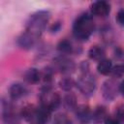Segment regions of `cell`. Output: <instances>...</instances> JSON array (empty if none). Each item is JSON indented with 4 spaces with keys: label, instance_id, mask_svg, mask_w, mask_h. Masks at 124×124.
Masks as SVG:
<instances>
[{
    "label": "cell",
    "instance_id": "d6986e66",
    "mask_svg": "<svg viewBox=\"0 0 124 124\" xmlns=\"http://www.w3.org/2000/svg\"><path fill=\"white\" fill-rule=\"evenodd\" d=\"M108 114H107V111H106V108L104 107H98L93 114H92V118L94 120H96L97 122H101V121H105V119L107 118Z\"/></svg>",
    "mask_w": 124,
    "mask_h": 124
},
{
    "label": "cell",
    "instance_id": "5b68a950",
    "mask_svg": "<svg viewBox=\"0 0 124 124\" xmlns=\"http://www.w3.org/2000/svg\"><path fill=\"white\" fill-rule=\"evenodd\" d=\"M118 91H119V86H117L116 82L113 79H108L103 83L102 93H103V97L106 100L112 101L117 96Z\"/></svg>",
    "mask_w": 124,
    "mask_h": 124
},
{
    "label": "cell",
    "instance_id": "d4e9b609",
    "mask_svg": "<svg viewBox=\"0 0 124 124\" xmlns=\"http://www.w3.org/2000/svg\"><path fill=\"white\" fill-rule=\"evenodd\" d=\"M116 21H117L120 25L124 26V9L120 10V11L117 13V15H116Z\"/></svg>",
    "mask_w": 124,
    "mask_h": 124
},
{
    "label": "cell",
    "instance_id": "7c38bea8",
    "mask_svg": "<svg viewBox=\"0 0 124 124\" xmlns=\"http://www.w3.org/2000/svg\"><path fill=\"white\" fill-rule=\"evenodd\" d=\"M36 37L30 35L29 33L25 32L21 37L18 38V45L23 48H31L35 44Z\"/></svg>",
    "mask_w": 124,
    "mask_h": 124
},
{
    "label": "cell",
    "instance_id": "cb8c5ba5",
    "mask_svg": "<svg viewBox=\"0 0 124 124\" xmlns=\"http://www.w3.org/2000/svg\"><path fill=\"white\" fill-rule=\"evenodd\" d=\"M112 75L116 78H119L123 73H124V67H121V66H116L114 69H112L111 71Z\"/></svg>",
    "mask_w": 124,
    "mask_h": 124
},
{
    "label": "cell",
    "instance_id": "2e32d148",
    "mask_svg": "<svg viewBox=\"0 0 124 124\" xmlns=\"http://www.w3.org/2000/svg\"><path fill=\"white\" fill-rule=\"evenodd\" d=\"M36 113H37V108L33 105H27L21 110V116L28 122H30L32 119L35 118Z\"/></svg>",
    "mask_w": 124,
    "mask_h": 124
},
{
    "label": "cell",
    "instance_id": "4316f807",
    "mask_svg": "<svg viewBox=\"0 0 124 124\" xmlns=\"http://www.w3.org/2000/svg\"><path fill=\"white\" fill-rule=\"evenodd\" d=\"M123 67H124V66H123Z\"/></svg>",
    "mask_w": 124,
    "mask_h": 124
},
{
    "label": "cell",
    "instance_id": "52a82bcc",
    "mask_svg": "<svg viewBox=\"0 0 124 124\" xmlns=\"http://www.w3.org/2000/svg\"><path fill=\"white\" fill-rule=\"evenodd\" d=\"M2 119L5 124H17V117L11 104L2 102Z\"/></svg>",
    "mask_w": 124,
    "mask_h": 124
},
{
    "label": "cell",
    "instance_id": "484cf974",
    "mask_svg": "<svg viewBox=\"0 0 124 124\" xmlns=\"http://www.w3.org/2000/svg\"><path fill=\"white\" fill-rule=\"evenodd\" d=\"M119 91L122 94V96L124 97V80L119 84Z\"/></svg>",
    "mask_w": 124,
    "mask_h": 124
},
{
    "label": "cell",
    "instance_id": "7a4b0ae2",
    "mask_svg": "<svg viewBox=\"0 0 124 124\" xmlns=\"http://www.w3.org/2000/svg\"><path fill=\"white\" fill-rule=\"evenodd\" d=\"M50 18V14L47 11H39L31 15L26 22V32L34 37L40 36L46 29Z\"/></svg>",
    "mask_w": 124,
    "mask_h": 124
},
{
    "label": "cell",
    "instance_id": "8fae6325",
    "mask_svg": "<svg viewBox=\"0 0 124 124\" xmlns=\"http://www.w3.org/2000/svg\"><path fill=\"white\" fill-rule=\"evenodd\" d=\"M51 110L49 108H47L45 106H40V108H37V119L42 123V124H46V122H48V120L50 119V115H51Z\"/></svg>",
    "mask_w": 124,
    "mask_h": 124
},
{
    "label": "cell",
    "instance_id": "ffe728a7",
    "mask_svg": "<svg viewBox=\"0 0 124 124\" xmlns=\"http://www.w3.org/2000/svg\"><path fill=\"white\" fill-rule=\"evenodd\" d=\"M53 124H72L71 119L64 113H59L55 115Z\"/></svg>",
    "mask_w": 124,
    "mask_h": 124
},
{
    "label": "cell",
    "instance_id": "3957f363",
    "mask_svg": "<svg viewBox=\"0 0 124 124\" xmlns=\"http://www.w3.org/2000/svg\"><path fill=\"white\" fill-rule=\"evenodd\" d=\"M76 85L82 94L86 96H90L95 91L96 81L94 77H92L87 71V72H83V74L78 78V79L76 82Z\"/></svg>",
    "mask_w": 124,
    "mask_h": 124
},
{
    "label": "cell",
    "instance_id": "44dd1931",
    "mask_svg": "<svg viewBox=\"0 0 124 124\" xmlns=\"http://www.w3.org/2000/svg\"><path fill=\"white\" fill-rule=\"evenodd\" d=\"M60 87L63 89V90H65V91H69V90H71L72 89V87H73V85H74V81L72 80V78H62L61 80H60Z\"/></svg>",
    "mask_w": 124,
    "mask_h": 124
},
{
    "label": "cell",
    "instance_id": "603a6c76",
    "mask_svg": "<svg viewBox=\"0 0 124 124\" xmlns=\"http://www.w3.org/2000/svg\"><path fill=\"white\" fill-rule=\"evenodd\" d=\"M116 117L120 121H124V104L120 105L116 109Z\"/></svg>",
    "mask_w": 124,
    "mask_h": 124
},
{
    "label": "cell",
    "instance_id": "9a60e30c",
    "mask_svg": "<svg viewBox=\"0 0 124 124\" xmlns=\"http://www.w3.org/2000/svg\"><path fill=\"white\" fill-rule=\"evenodd\" d=\"M88 56L90 59L93 60H97V61H101L104 59L105 56V50L99 46H93L89 51H88Z\"/></svg>",
    "mask_w": 124,
    "mask_h": 124
},
{
    "label": "cell",
    "instance_id": "277c9868",
    "mask_svg": "<svg viewBox=\"0 0 124 124\" xmlns=\"http://www.w3.org/2000/svg\"><path fill=\"white\" fill-rule=\"evenodd\" d=\"M61 104V99L58 93L52 92L49 89H46L44 91L41 95V105L46 107L51 111L58 108V107Z\"/></svg>",
    "mask_w": 124,
    "mask_h": 124
},
{
    "label": "cell",
    "instance_id": "6da1fadb",
    "mask_svg": "<svg viewBox=\"0 0 124 124\" xmlns=\"http://www.w3.org/2000/svg\"><path fill=\"white\" fill-rule=\"evenodd\" d=\"M95 29V23L92 16L88 14L80 15L73 25V33L74 36L80 40L86 41L93 33Z\"/></svg>",
    "mask_w": 124,
    "mask_h": 124
},
{
    "label": "cell",
    "instance_id": "7402d4cb",
    "mask_svg": "<svg viewBox=\"0 0 124 124\" xmlns=\"http://www.w3.org/2000/svg\"><path fill=\"white\" fill-rule=\"evenodd\" d=\"M104 122H105L106 124H119V123H120V120L116 117V115H115V116L108 115Z\"/></svg>",
    "mask_w": 124,
    "mask_h": 124
},
{
    "label": "cell",
    "instance_id": "4fadbf2b",
    "mask_svg": "<svg viewBox=\"0 0 124 124\" xmlns=\"http://www.w3.org/2000/svg\"><path fill=\"white\" fill-rule=\"evenodd\" d=\"M41 78V74L36 68H30L24 73V79L29 83H37Z\"/></svg>",
    "mask_w": 124,
    "mask_h": 124
},
{
    "label": "cell",
    "instance_id": "5bb4252c",
    "mask_svg": "<svg viewBox=\"0 0 124 124\" xmlns=\"http://www.w3.org/2000/svg\"><path fill=\"white\" fill-rule=\"evenodd\" d=\"M97 70L101 75L107 76L111 73L112 71V63L109 59H103L99 61L97 65Z\"/></svg>",
    "mask_w": 124,
    "mask_h": 124
},
{
    "label": "cell",
    "instance_id": "9c48e42d",
    "mask_svg": "<svg viewBox=\"0 0 124 124\" xmlns=\"http://www.w3.org/2000/svg\"><path fill=\"white\" fill-rule=\"evenodd\" d=\"M26 93H27V89L21 83H14L11 85V87L9 89L10 97L13 100H18V99L24 97L26 95Z\"/></svg>",
    "mask_w": 124,
    "mask_h": 124
},
{
    "label": "cell",
    "instance_id": "e0dca14e",
    "mask_svg": "<svg viewBox=\"0 0 124 124\" xmlns=\"http://www.w3.org/2000/svg\"><path fill=\"white\" fill-rule=\"evenodd\" d=\"M63 105H64V108H67L68 110H73V109L77 108V99H76V96L73 93L67 94L64 97V99H63Z\"/></svg>",
    "mask_w": 124,
    "mask_h": 124
},
{
    "label": "cell",
    "instance_id": "8992f818",
    "mask_svg": "<svg viewBox=\"0 0 124 124\" xmlns=\"http://www.w3.org/2000/svg\"><path fill=\"white\" fill-rule=\"evenodd\" d=\"M54 64L56 68L63 74H71L75 71L76 65L73 60L65 57V56H59L55 58Z\"/></svg>",
    "mask_w": 124,
    "mask_h": 124
},
{
    "label": "cell",
    "instance_id": "30bf717a",
    "mask_svg": "<svg viewBox=\"0 0 124 124\" xmlns=\"http://www.w3.org/2000/svg\"><path fill=\"white\" fill-rule=\"evenodd\" d=\"M76 114H77V118L81 123H87L92 118L91 110L87 106H79L78 108H77Z\"/></svg>",
    "mask_w": 124,
    "mask_h": 124
},
{
    "label": "cell",
    "instance_id": "ba28073f",
    "mask_svg": "<svg viewBox=\"0 0 124 124\" xmlns=\"http://www.w3.org/2000/svg\"><path fill=\"white\" fill-rule=\"evenodd\" d=\"M91 12L98 16H107L110 12V4L107 1H96L91 5Z\"/></svg>",
    "mask_w": 124,
    "mask_h": 124
},
{
    "label": "cell",
    "instance_id": "ac0fdd59",
    "mask_svg": "<svg viewBox=\"0 0 124 124\" xmlns=\"http://www.w3.org/2000/svg\"><path fill=\"white\" fill-rule=\"evenodd\" d=\"M57 49L60 53H63V54H69L73 51V46H72V44L71 42H69L68 40H63L61 41L58 46H57Z\"/></svg>",
    "mask_w": 124,
    "mask_h": 124
}]
</instances>
